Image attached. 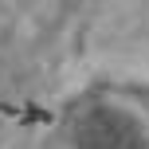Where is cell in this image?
Returning <instances> with one entry per match:
<instances>
[{
	"label": "cell",
	"instance_id": "6da1fadb",
	"mask_svg": "<svg viewBox=\"0 0 149 149\" xmlns=\"http://www.w3.org/2000/svg\"><path fill=\"white\" fill-rule=\"evenodd\" d=\"M74 149H149L141 126L114 106H86L74 118Z\"/></svg>",
	"mask_w": 149,
	"mask_h": 149
}]
</instances>
